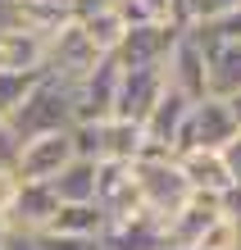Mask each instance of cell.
<instances>
[{
  "label": "cell",
  "instance_id": "1",
  "mask_svg": "<svg viewBox=\"0 0 241 250\" xmlns=\"http://www.w3.org/2000/svg\"><path fill=\"white\" fill-rule=\"evenodd\" d=\"M14 137L27 141V137H41V132H64L73 127V82H64L59 73L46 68V78L32 86V96L19 105V114L9 119Z\"/></svg>",
  "mask_w": 241,
  "mask_h": 250
},
{
  "label": "cell",
  "instance_id": "2",
  "mask_svg": "<svg viewBox=\"0 0 241 250\" xmlns=\"http://www.w3.org/2000/svg\"><path fill=\"white\" fill-rule=\"evenodd\" d=\"M132 173H137V191H141L146 214L159 218V223H169L173 214H182L187 200L196 196L187 187V178H182V168H177V155H141L137 164H132Z\"/></svg>",
  "mask_w": 241,
  "mask_h": 250
},
{
  "label": "cell",
  "instance_id": "3",
  "mask_svg": "<svg viewBox=\"0 0 241 250\" xmlns=\"http://www.w3.org/2000/svg\"><path fill=\"white\" fill-rule=\"evenodd\" d=\"M73 150L78 159H118V164H137L146 155V132L141 123L128 119H100V123H73Z\"/></svg>",
  "mask_w": 241,
  "mask_h": 250
},
{
  "label": "cell",
  "instance_id": "4",
  "mask_svg": "<svg viewBox=\"0 0 241 250\" xmlns=\"http://www.w3.org/2000/svg\"><path fill=\"white\" fill-rule=\"evenodd\" d=\"M73 159H78V150H73V127H64V132H41V137L19 141L14 173H19V182H55Z\"/></svg>",
  "mask_w": 241,
  "mask_h": 250
},
{
  "label": "cell",
  "instance_id": "5",
  "mask_svg": "<svg viewBox=\"0 0 241 250\" xmlns=\"http://www.w3.org/2000/svg\"><path fill=\"white\" fill-rule=\"evenodd\" d=\"M118 78H123L118 55H100L96 68L87 73V78L73 82V123H100V119H114V105H118Z\"/></svg>",
  "mask_w": 241,
  "mask_h": 250
},
{
  "label": "cell",
  "instance_id": "6",
  "mask_svg": "<svg viewBox=\"0 0 241 250\" xmlns=\"http://www.w3.org/2000/svg\"><path fill=\"white\" fill-rule=\"evenodd\" d=\"M237 119L228 109V100L223 96H205L196 100L187 123H182V137H177V150H223L232 137H237Z\"/></svg>",
  "mask_w": 241,
  "mask_h": 250
},
{
  "label": "cell",
  "instance_id": "7",
  "mask_svg": "<svg viewBox=\"0 0 241 250\" xmlns=\"http://www.w3.org/2000/svg\"><path fill=\"white\" fill-rule=\"evenodd\" d=\"M164 73H169V86H173V91H182L187 100L214 96V91H209V46L191 32V27L173 41L169 60H164Z\"/></svg>",
  "mask_w": 241,
  "mask_h": 250
},
{
  "label": "cell",
  "instance_id": "8",
  "mask_svg": "<svg viewBox=\"0 0 241 250\" xmlns=\"http://www.w3.org/2000/svg\"><path fill=\"white\" fill-rule=\"evenodd\" d=\"M164 91H169V73H164V64H137V68H123V78H118V105H114V119L146 123V114L159 105Z\"/></svg>",
  "mask_w": 241,
  "mask_h": 250
},
{
  "label": "cell",
  "instance_id": "9",
  "mask_svg": "<svg viewBox=\"0 0 241 250\" xmlns=\"http://www.w3.org/2000/svg\"><path fill=\"white\" fill-rule=\"evenodd\" d=\"M187 27H173V23H141V27H128L123 46H118V64L123 68H137V64H164L173 50V41L182 37Z\"/></svg>",
  "mask_w": 241,
  "mask_h": 250
},
{
  "label": "cell",
  "instance_id": "10",
  "mask_svg": "<svg viewBox=\"0 0 241 250\" xmlns=\"http://www.w3.org/2000/svg\"><path fill=\"white\" fill-rule=\"evenodd\" d=\"M177 168H182V178H187V187L196 196L223 200V196L237 191V182H232V173H228L219 150H177Z\"/></svg>",
  "mask_w": 241,
  "mask_h": 250
},
{
  "label": "cell",
  "instance_id": "11",
  "mask_svg": "<svg viewBox=\"0 0 241 250\" xmlns=\"http://www.w3.org/2000/svg\"><path fill=\"white\" fill-rule=\"evenodd\" d=\"M50 64V41L27 32V27H5L0 32V73H46Z\"/></svg>",
  "mask_w": 241,
  "mask_h": 250
},
{
  "label": "cell",
  "instance_id": "12",
  "mask_svg": "<svg viewBox=\"0 0 241 250\" xmlns=\"http://www.w3.org/2000/svg\"><path fill=\"white\" fill-rule=\"evenodd\" d=\"M96 60L100 55L91 50V41H87V32L78 27V19H73L59 37H50V73H59L64 82H78V78H87V73L96 68Z\"/></svg>",
  "mask_w": 241,
  "mask_h": 250
},
{
  "label": "cell",
  "instance_id": "13",
  "mask_svg": "<svg viewBox=\"0 0 241 250\" xmlns=\"http://www.w3.org/2000/svg\"><path fill=\"white\" fill-rule=\"evenodd\" d=\"M59 214V196L50 191V182H23L19 187V200L9 209V228L14 232H46L50 218Z\"/></svg>",
  "mask_w": 241,
  "mask_h": 250
},
{
  "label": "cell",
  "instance_id": "14",
  "mask_svg": "<svg viewBox=\"0 0 241 250\" xmlns=\"http://www.w3.org/2000/svg\"><path fill=\"white\" fill-rule=\"evenodd\" d=\"M223 214V200L214 196H191L182 214H173L169 223H164V241H169V250H191L196 241H200V232L214 223V218Z\"/></svg>",
  "mask_w": 241,
  "mask_h": 250
},
{
  "label": "cell",
  "instance_id": "15",
  "mask_svg": "<svg viewBox=\"0 0 241 250\" xmlns=\"http://www.w3.org/2000/svg\"><path fill=\"white\" fill-rule=\"evenodd\" d=\"M100 250H169V241H164V223L150 218V214L110 223L105 237H100Z\"/></svg>",
  "mask_w": 241,
  "mask_h": 250
},
{
  "label": "cell",
  "instance_id": "16",
  "mask_svg": "<svg viewBox=\"0 0 241 250\" xmlns=\"http://www.w3.org/2000/svg\"><path fill=\"white\" fill-rule=\"evenodd\" d=\"M205 46H209V91L214 96H237L241 91V41H205Z\"/></svg>",
  "mask_w": 241,
  "mask_h": 250
},
{
  "label": "cell",
  "instance_id": "17",
  "mask_svg": "<svg viewBox=\"0 0 241 250\" xmlns=\"http://www.w3.org/2000/svg\"><path fill=\"white\" fill-rule=\"evenodd\" d=\"M78 27L87 32L96 55H118L128 37V19L118 14V5H105V9H91V14H78Z\"/></svg>",
  "mask_w": 241,
  "mask_h": 250
},
{
  "label": "cell",
  "instance_id": "18",
  "mask_svg": "<svg viewBox=\"0 0 241 250\" xmlns=\"http://www.w3.org/2000/svg\"><path fill=\"white\" fill-rule=\"evenodd\" d=\"M105 228H110V218H105V209L91 200V205H59V214L50 218L46 232H59V237H82V241H100Z\"/></svg>",
  "mask_w": 241,
  "mask_h": 250
},
{
  "label": "cell",
  "instance_id": "19",
  "mask_svg": "<svg viewBox=\"0 0 241 250\" xmlns=\"http://www.w3.org/2000/svg\"><path fill=\"white\" fill-rule=\"evenodd\" d=\"M59 205H91L96 200V164L91 159H73V164L50 182Z\"/></svg>",
  "mask_w": 241,
  "mask_h": 250
},
{
  "label": "cell",
  "instance_id": "20",
  "mask_svg": "<svg viewBox=\"0 0 241 250\" xmlns=\"http://www.w3.org/2000/svg\"><path fill=\"white\" fill-rule=\"evenodd\" d=\"M46 78V73H0V119H14L19 105L32 96V86Z\"/></svg>",
  "mask_w": 241,
  "mask_h": 250
},
{
  "label": "cell",
  "instance_id": "21",
  "mask_svg": "<svg viewBox=\"0 0 241 250\" xmlns=\"http://www.w3.org/2000/svg\"><path fill=\"white\" fill-rule=\"evenodd\" d=\"M191 250H241V223L232 214H219L214 223L200 232V241H196Z\"/></svg>",
  "mask_w": 241,
  "mask_h": 250
},
{
  "label": "cell",
  "instance_id": "22",
  "mask_svg": "<svg viewBox=\"0 0 241 250\" xmlns=\"http://www.w3.org/2000/svg\"><path fill=\"white\" fill-rule=\"evenodd\" d=\"M182 5H187V27H200V23H214L219 14L237 9L241 0H182Z\"/></svg>",
  "mask_w": 241,
  "mask_h": 250
},
{
  "label": "cell",
  "instance_id": "23",
  "mask_svg": "<svg viewBox=\"0 0 241 250\" xmlns=\"http://www.w3.org/2000/svg\"><path fill=\"white\" fill-rule=\"evenodd\" d=\"M19 173H14V164H0V218H9L14 200H19Z\"/></svg>",
  "mask_w": 241,
  "mask_h": 250
},
{
  "label": "cell",
  "instance_id": "24",
  "mask_svg": "<svg viewBox=\"0 0 241 250\" xmlns=\"http://www.w3.org/2000/svg\"><path fill=\"white\" fill-rule=\"evenodd\" d=\"M219 155H223V164H228V173H232V182L241 187V132H237V137H232L228 146H223Z\"/></svg>",
  "mask_w": 241,
  "mask_h": 250
},
{
  "label": "cell",
  "instance_id": "25",
  "mask_svg": "<svg viewBox=\"0 0 241 250\" xmlns=\"http://www.w3.org/2000/svg\"><path fill=\"white\" fill-rule=\"evenodd\" d=\"M14 155H19V137H14L9 119H0V164H14Z\"/></svg>",
  "mask_w": 241,
  "mask_h": 250
},
{
  "label": "cell",
  "instance_id": "26",
  "mask_svg": "<svg viewBox=\"0 0 241 250\" xmlns=\"http://www.w3.org/2000/svg\"><path fill=\"white\" fill-rule=\"evenodd\" d=\"M0 250H37V237H32V232H9Z\"/></svg>",
  "mask_w": 241,
  "mask_h": 250
},
{
  "label": "cell",
  "instance_id": "27",
  "mask_svg": "<svg viewBox=\"0 0 241 250\" xmlns=\"http://www.w3.org/2000/svg\"><path fill=\"white\" fill-rule=\"evenodd\" d=\"M14 27V0H0V32Z\"/></svg>",
  "mask_w": 241,
  "mask_h": 250
},
{
  "label": "cell",
  "instance_id": "28",
  "mask_svg": "<svg viewBox=\"0 0 241 250\" xmlns=\"http://www.w3.org/2000/svg\"><path fill=\"white\" fill-rule=\"evenodd\" d=\"M223 100H228V109H232V119H237V127H241V91H237V96H223Z\"/></svg>",
  "mask_w": 241,
  "mask_h": 250
},
{
  "label": "cell",
  "instance_id": "29",
  "mask_svg": "<svg viewBox=\"0 0 241 250\" xmlns=\"http://www.w3.org/2000/svg\"><path fill=\"white\" fill-rule=\"evenodd\" d=\"M32 5H55V9H73V0H32ZM78 14V9H73Z\"/></svg>",
  "mask_w": 241,
  "mask_h": 250
},
{
  "label": "cell",
  "instance_id": "30",
  "mask_svg": "<svg viewBox=\"0 0 241 250\" xmlns=\"http://www.w3.org/2000/svg\"><path fill=\"white\" fill-rule=\"evenodd\" d=\"M9 232H14V228H9V218H0V246H5V237H9Z\"/></svg>",
  "mask_w": 241,
  "mask_h": 250
},
{
  "label": "cell",
  "instance_id": "31",
  "mask_svg": "<svg viewBox=\"0 0 241 250\" xmlns=\"http://www.w3.org/2000/svg\"><path fill=\"white\" fill-rule=\"evenodd\" d=\"M14 5H19V0H14Z\"/></svg>",
  "mask_w": 241,
  "mask_h": 250
}]
</instances>
